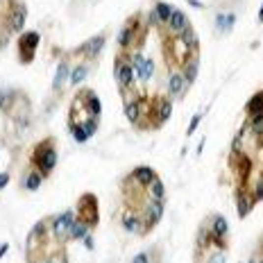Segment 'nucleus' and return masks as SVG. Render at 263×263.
Segmentation results:
<instances>
[{
  "label": "nucleus",
  "mask_w": 263,
  "mask_h": 263,
  "mask_svg": "<svg viewBox=\"0 0 263 263\" xmlns=\"http://www.w3.org/2000/svg\"><path fill=\"white\" fill-rule=\"evenodd\" d=\"M29 161H32V166L39 168V173H41L43 177H48L50 173H53L55 166H57V150H55L53 136H48V139H43L41 143H36Z\"/></svg>",
  "instance_id": "1"
},
{
  "label": "nucleus",
  "mask_w": 263,
  "mask_h": 263,
  "mask_svg": "<svg viewBox=\"0 0 263 263\" xmlns=\"http://www.w3.org/2000/svg\"><path fill=\"white\" fill-rule=\"evenodd\" d=\"M77 218L87 222L91 229L98 225V220H100V216H98V198H95L93 193H84L82 198L77 200Z\"/></svg>",
  "instance_id": "2"
},
{
  "label": "nucleus",
  "mask_w": 263,
  "mask_h": 263,
  "mask_svg": "<svg viewBox=\"0 0 263 263\" xmlns=\"http://www.w3.org/2000/svg\"><path fill=\"white\" fill-rule=\"evenodd\" d=\"M166 205L159 202V200H150L146 205V211H143V229H141V236H146L150 229L157 227V222L164 218Z\"/></svg>",
  "instance_id": "3"
},
{
  "label": "nucleus",
  "mask_w": 263,
  "mask_h": 263,
  "mask_svg": "<svg viewBox=\"0 0 263 263\" xmlns=\"http://www.w3.org/2000/svg\"><path fill=\"white\" fill-rule=\"evenodd\" d=\"M134 66L129 64V61H125L123 57L116 59V66H114V77H116L118 87H120V91H127V88L134 87Z\"/></svg>",
  "instance_id": "4"
},
{
  "label": "nucleus",
  "mask_w": 263,
  "mask_h": 263,
  "mask_svg": "<svg viewBox=\"0 0 263 263\" xmlns=\"http://www.w3.org/2000/svg\"><path fill=\"white\" fill-rule=\"evenodd\" d=\"M39 41H41L39 32H25V34L21 36V41H18V55H21V61H23V64H29V61L34 59Z\"/></svg>",
  "instance_id": "5"
},
{
  "label": "nucleus",
  "mask_w": 263,
  "mask_h": 263,
  "mask_svg": "<svg viewBox=\"0 0 263 263\" xmlns=\"http://www.w3.org/2000/svg\"><path fill=\"white\" fill-rule=\"evenodd\" d=\"M73 220H75V213L73 211H61L59 216H55L53 218V234H55V238L57 240H68V236H70V225H73Z\"/></svg>",
  "instance_id": "6"
},
{
  "label": "nucleus",
  "mask_w": 263,
  "mask_h": 263,
  "mask_svg": "<svg viewBox=\"0 0 263 263\" xmlns=\"http://www.w3.org/2000/svg\"><path fill=\"white\" fill-rule=\"evenodd\" d=\"M25 18H28V7H25L23 2H16V5L12 7L9 16H7V29H9V32H21L25 25Z\"/></svg>",
  "instance_id": "7"
},
{
  "label": "nucleus",
  "mask_w": 263,
  "mask_h": 263,
  "mask_svg": "<svg viewBox=\"0 0 263 263\" xmlns=\"http://www.w3.org/2000/svg\"><path fill=\"white\" fill-rule=\"evenodd\" d=\"M80 100H82L84 105H87V111L91 118H98L100 120V114H102V105H100V98L93 93V91H88V88H84V91H80Z\"/></svg>",
  "instance_id": "8"
},
{
  "label": "nucleus",
  "mask_w": 263,
  "mask_h": 263,
  "mask_svg": "<svg viewBox=\"0 0 263 263\" xmlns=\"http://www.w3.org/2000/svg\"><path fill=\"white\" fill-rule=\"evenodd\" d=\"M146 100L139 98V100H132V102H127L125 105V116H127V120L132 125H136V127H141V116H146Z\"/></svg>",
  "instance_id": "9"
},
{
  "label": "nucleus",
  "mask_w": 263,
  "mask_h": 263,
  "mask_svg": "<svg viewBox=\"0 0 263 263\" xmlns=\"http://www.w3.org/2000/svg\"><path fill=\"white\" fill-rule=\"evenodd\" d=\"M105 39H107V34H98V36H93V39H88L84 46H80L77 48V53L80 55H87L88 59H95L100 55V50L105 48Z\"/></svg>",
  "instance_id": "10"
},
{
  "label": "nucleus",
  "mask_w": 263,
  "mask_h": 263,
  "mask_svg": "<svg viewBox=\"0 0 263 263\" xmlns=\"http://www.w3.org/2000/svg\"><path fill=\"white\" fill-rule=\"evenodd\" d=\"M154 107H157V109L152 111V114H157L154 127H161V125H164L166 120L173 116V102H170L168 98H157V100H154Z\"/></svg>",
  "instance_id": "11"
},
{
  "label": "nucleus",
  "mask_w": 263,
  "mask_h": 263,
  "mask_svg": "<svg viewBox=\"0 0 263 263\" xmlns=\"http://www.w3.org/2000/svg\"><path fill=\"white\" fill-rule=\"evenodd\" d=\"M136 21H139V16H132L127 23L123 25L120 34H118V46H120V48H129V46H132V41H134V34H136V25H139Z\"/></svg>",
  "instance_id": "12"
},
{
  "label": "nucleus",
  "mask_w": 263,
  "mask_h": 263,
  "mask_svg": "<svg viewBox=\"0 0 263 263\" xmlns=\"http://www.w3.org/2000/svg\"><path fill=\"white\" fill-rule=\"evenodd\" d=\"M179 43L184 46V50H186V55H198L200 53V41H198V34L193 32V28L188 25L184 32L179 34Z\"/></svg>",
  "instance_id": "13"
},
{
  "label": "nucleus",
  "mask_w": 263,
  "mask_h": 263,
  "mask_svg": "<svg viewBox=\"0 0 263 263\" xmlns=\"http://www.w3.org/2000/svg\"><path fill=\"white\" fill-rule=\"evenodd\" d=\"M198 70H200V57H198V55H191V57L184 61V70H181L186 87H191V84L198 80Z\"/></svg>",
  "instance_id": "14"
},
{
  "label": "nucleus",
  "mask_w": 263,
  "mask_h": 263,
  "mask_svg": "<svg viewBox=\"0 0 263 263\" xmlns=\"http://www.w3.org/2000/svg\"><path fill=\"white\" fill-rule=\"evenodd\" d=\"M252 209H254V198L247 195L243 188H238L236 191V213H238V218H245Z\"/></svg>",
  "instance_id": "15"
},
{
  "label": "nucleus",
  "mask_w": 263,
  "mask_h": 263,
  "mask_svg": "<svg viewBox=\"0 0 263 263\" xmlns=\"http://www.w3.org/2000/svg\"><path fill=\"white\" fill-rule=\"evenodd\" d=\"M188 18H186V14L184 12H179V9H173V16H170V21H168V28H170V32L173 34H177L179 36L184 29L188 28Z\"/></svg>",
  "instance_id": "16"
},
{
  "label": "nucleus",
  "mask_w": 263,
  "mask_h": 263,
  "mask_svg": "<svg viewBox=\"0 0 263 263\" xmlns=\"http://www.w3.org/2000/svg\"><path fill=\"white\" fill-rule=\"evenodd\" d=\"M132 177H134L136 181H139L141 186H150L154 179H157V173H154L150 166H139V168H134V173H132Z\"/></svg>",
  "instance_id": "17"
},
{
  "label": "nucleus",
  "mask_w": 263,
  "mask_h": 263,
  "mask_svg": "<svg viewBox=\"0 0 263 263\" xmlns=\"http://www.w3.org/2000/svg\"><path fill=\"white\" fill-rule=\"evenodd\" d=\"M70 80V70H68V61H61V64L57 66V73H55V80H53V91L57 93V91H61L64 88V84Z\"/></svg>",
  "instance_id": "18"
},
{
  "label": "nucleus",
  "mask_w": 263,
  "mask_h": 263,
  "mask_svg": "<svg viewBox=\"0 0 263 263\" xmlns=\"http://www.w3.org/2000/svg\"><path fill=\"white\" fill-rule=\"evenodd\" d=\"M88 232H91V227H88L87 222L80 220V218H75V220H73V225H70L68 240H84L88 236Z\"/></svg>",
  "instance_id": "19"
},
{
  "label": "nucleus",
  "mask_w": 263,
  "mask_h": 263,
  "mask_svg": "<svg viewBox=\"0 0 263 263\" xmlns=\"http://www.w3.org/2000/svg\"><path fill=\"white\" fill-rule=\"evenodd\" d=\"M186 82H184V75H181V73H173V75L168 77V93L170 95H181L184 93V91H186Z\"/></svg>",
  "instance_id": "20"
},
{
  "label": "nucleus",
  "mask_w": 263,
  "mask_h": 263,
  "mask_svg": "<svg viewBox=\"0 0 263 263\" xmlns=\"http://www.w3.org/2000/svg\"><path fill=\"white\" fill-rule=\"evenodd\" d=\"M43 179H46V177H43L39 170H29L28 175H25V179L21 181V186H23L25 191H39V186L43 184Z\"/></svg>",
  "instance_id": "21"
},
{
  "label": "nucleus",
  "mask_w": 263,
  "mask_h": 263,
  "mask_svg": "<svg viewBox=\"0 0 263 263\" xmlns=\"http://www.w3.org/2000/svg\"><path fill=\"white\" fill-rule=\"evenodd\" d=\"M123 227L127 229V232H132V234H141V229H143V220H141L136 213L127 211V213L123 216Z\"/></svg>",
  "instance_id": "22"
},
{
  "label": "nucleus",
  "mask_w": 263,
  "mask_h": 263,
  "mask_svg": "<svg viewBox=\"0 0 263 263\" xmlns=\"http://www.w3.org/2000/svg\"><path fill=\"white\" fill-rule=\"evenodd\" d=\"M234 23H236V14H218L216 16V29L218 32H222V34L232 32Z\"/></svg>",
  "instance_id": "23"
},
{
  "label": "nucleus",
  "mask_w": 263,
  "mask_h": 263,
  "mask_svg": "<svg viewBox=\"0 0 263 263\" xmlns=\"http://www.w3.org/2000/svg\"><path fill=\"white\" fill-rule=\"evenodd\" d=\"M134 73L143 80V82H150V77H152V73H154V61L150 57H143L141 66L139 68H134Z\"/></svg>",
  "instance_id": "24"
},
{
  "label": "nucleus",
  "mask_w": 263,
  "mask_h": 263,
  "mask_svg": "<svg viewBox=\"0 0 263 263\" xmlns=\"http://www.w3.org/2000/svg\"><path fill=\"white\" fill-rule=\"evenodd\" d=\"M245 109H247V114H250V118L252 116H263V91H261V93L252 95Z\"/></svg>",
  "instance_id": "25"
},
{
  "label": "nucleus",
  "mask_w": 263,
  "mask_h": 263,
  "mask_svg": "<svg viewBox=\"0 0 263 263\" xmlns=\"http://www.w3.org/2000/svg\"><path fill=\"white\" fill-rule=\"evenodd\" d=\"M147 195H150V200H159V202H164L166 200V186L159 177L147 186Z\"/></svg>",
  "instance_id": "26"
},
{
  "label": "nucleus",
  "mask_w": 263,
  "mask_h": 263,
  "mask_svg": "<svg viewBox=\"0 0 263 263\" xmlns=\"http://www.w3.org/2000/svg\"><path fill=\"white\" fill-rule=\"evenodd\" d=\"M88 70H91V66H88V64H80L77 68L70 70V80H68V82L73 84V87H77V84H80L84 77L88 75Z\"/></svg>",
  "instance_id": "27"
},
{
  "label": "nucleus",
  "mask_w": 263,
  "mask_h": 263,
  "mask_svg": "<svg viewBox=\"0 0 263 263\" xmlns=\"http://www.w3.org/2000/svg\"><path fill=\"white\" fill-rule=\"evenodd\" d=\"M247 127L252 129V134L257 136V141L263 143V116H252L250 120H247Z\"/></svg>",
  "instance_id": "28"
},
{
  "label": "nucleus",
  "mask_w": 263,
  "mask_h": 263,
  "mask_svg": "<svg viewBox=\"0 0 263 263\" xmlns=\"http://www.w3.org/2000/svg\"><path fill=\"white\" fill-rule=\"evenodd\" d=\"M154 12L159 14V21H161V23H168L170 16H173V7H170L168 2H157V5H154Z\"/></svg>",
  "instance_id": "29"
},
{
  "label": "nucleus",
  "mask_w": 263,
  "mask_h": 263,
  "mask_svg": "<svg viewBox=\"0 0 263 263\" xmlns=\"http://www.w3.org/2000/svg\"><path fill=\"white\" fill-rule=\"evenodd\" d=\"M80 125H82V127H84V132H87V136H88V139H91V136H93L95 132H98V125H100V120H98V118H91V116H88L87 120H84V123H80Z\"/></svg>",
  "instance_id": "30"
},
{
  "label": "nucleus",
  "mask_w": 263,
  "mask_h": 263,
  "mask_svg": "<svg viewBox=\"0 0 263 263\" xmlns=\"http://www.w3.org/2000/svg\"><path fill=\"white\" fill-rule=\"evenodd\" d=\"M68 127H70V134H73V139H75L77 143H84V141H88L87 132H84V127L80 123H77V125H68Z\"/></svg>",
  "instance_id": "31"
},
{
  "label": "nucleus",
  "mask_w": 263,
  "mask_h": 263,
  "mask_svg": "<svg viewBox=\"0 0 263 263\" xmlns=\"http://www.w3.org/2000/svg\"><path fill=\"white\" fill-rule=\"evenodd\" d=\"M150 259H152L150 250H143V252H139V254L132 259V263H150Z\"/></svg>",
  "instance_id": "32"
},
{
  "label": "nucleus",
  "mask_w": 263,
  "mask_h": 263,
  "mask_svg": "<svg viewBox=\"0 0 263 263\" xmlns=\"http://www.w3.org/2000/svg\"><path fill=\"white\" fill-rule=\"evenodd\" d=\"M209 263H227V257H225V250H218L209 257Z\"/></svg>",
  "instance_id": "33"
},
{
  "label": "nucleus",
  "mask_w": 263,
  "mask_h": 263,
  "mask_svg": "<svg viewBox=\"0 0 263 263\" xmlns=\"http://www.w3.org/2000/svg\"><path fill=\"white\" fill-rule=\"evenodd\" d=\"M240 147H243V136L236 134L234 136V143H232V154H240Z\"/></svg>",
  "instance_id": "34"
},
{
  "label": "nucleus",
  "mask_w": 263,
  "mask_h": 263,
  "mask_svg": "<svg viewBox=\"0 0 263 263\" xmlns=\"http://www.w3.org/2000/svg\"><path fill=\"white\" fill-rule=\"evenodd\" d=\"M200 120H202V114H195V116H193V120H191V123H188V129H186V134H193L195 129H198Z\"/></svg>",
  "instance_id": "35"
},
{
  "label": "nucleus",
  "mask_w": 263,
  "mask_h": 263,
  "mask_svg": "<svg viewBox=\"0 0 263 263\" xmlns=\"http://www.w3.org/2000/svg\"><path fill=\"white\" fill-rule=\"evenodd\" d=\"M150 25H152V28H157V25H161V21H159V14L154 12V9H152V12H150V14H147V28H150Z\"/></svg>",
  "instance_id": "36"
},
{
  "label": "nucleus",
  "mask_w": 263,
  "mask_h": 263,
  "mask_svg": "<svg viewBox=\"0 0 263 263\" xmlns=\"http://www.w3.org/2000/svg\"><path fill=\"white\" fill-rule=\"evenodd\" d=\"M252 198H254V202H261L263 200V181H259L257 186H254V195Z\"/></svg>",
  "instance_id": "37"
},
{
  "label": "nucleus",
  "mask_w": 263,
  "mask_h": 263,
  "mask_svg": "<svg viewBox=\"0 0 263 263\" xmlns=\"http://www.w3.org/2000/svg\"><path fill=\"white\" fill-rule=\"evenodd\" d=\"M43 263H68V261H66L64 254H53V257H48Z\"/></svg>",
  "instance_id": "38"
},
{
  "label": "nucleus",
  "mask_w": 263,
  "mask_h": 263,
  "mask_svg": "<svg viewBox=\"0 0 263 263\" xmlns=\"http://www.w3.org/2000/svg\"><path fill=\"white\" fill-rule=\"evenodd\" d=\"M7 184H9V175H7V173H0V191H2Z\"/></svg>",
  "instance_id": "39"
},
{
  "label": "nucleus",
  "mask_w": 263,
  "mask_h": 263,
  "mask_svg": "<svg viewBox=\"0 0 263 263\" xmlns=\"http://www.w3.org/2000/svg\"><path fill=\"white\" fill-rule=\"evenodd\" d=\"M7 250H9V243H2V245H0V257H5Z\"/></svg>",
  "instance_id": "40"
},
{
  "label": "nucleus",
  "mask_w": 263,
  "mask_h": 263,
  "mask_svg": "<svg viewBox=\"0 0 263 263\" xmlns=\"http://www.w3.org/2000/svg\"><path fill=\"white\" fill-rule=\"evenodd\" d=\"M84 240H87V247H88V250H91V247H93V238H91V236H87V238H84Z\"/></svg>",
  "instance_id": "41"
},
{
  "label": "nucleus",
  "mask_w": 263,
  "mask_h": 263,
  "mask_svg": "<svg viewBox=\"0 0 263 263\" xmlns=\"http://www.w3.org/2000/svg\"><path fill=\"white\" fill-rule=\"evenodd\" d=\"M259 23H263V5H261V12H259Z\"/></svg>",
  "instance_id": "42"
},
{
  "label": "nucleus",
  "mask_w": 263,
  "mask_h": 263,
  "mask_svg": "<svg viewBox=\"0 0 263 263\" xmlns=\"http://www.w3.org/2000/svg\"><path fill=\"white\" fill-rule=\"evenodd\" d=\"M257 263H263V259H257Z\"/></svg>",
  "instance_id": "43"
},
{
  "label": "nucleus",
  "mask_w": 263,
  "mask_h": 263,
  "mask_svg": "<svg viewBox=\"0 0 263 263\" xmlns=\"http://www.w3.org/2000/svg\"><path fill=\"white\" fill-rule=\"evenodd\" d=\"M261 247H263V238H261Z\"/></svg>",
  "instance_id": "44"
}]
</instances>
